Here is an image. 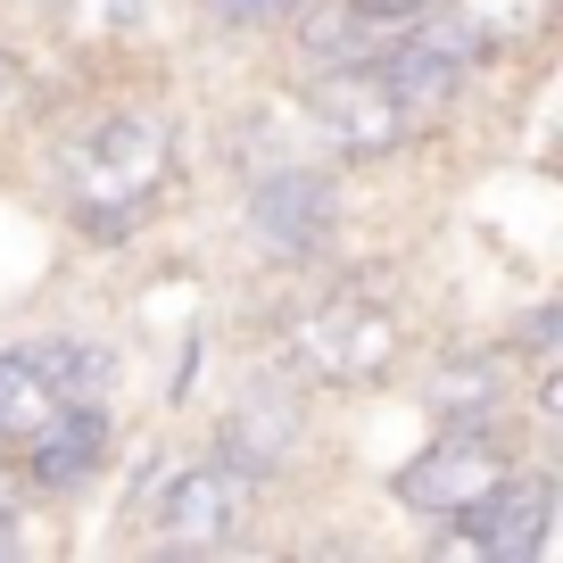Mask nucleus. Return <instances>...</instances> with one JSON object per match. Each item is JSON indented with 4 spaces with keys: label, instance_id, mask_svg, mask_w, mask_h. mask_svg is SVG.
Instances as JSON below:
<instances>
[{
    "label": "nucleus",
    "instance_id": "obj_1",
    "mask_svg": "<svg viewBox=\"0 0 563 563\" xmlns=\"http://www.w3.org/2000/svg\"><path fill=\"white\" fill-rule=\"evenodd\" d=\"M175 183V124L150 108H117L100 117L67 158V191H75V224L84 232H124L150 216V199Z\"/></svg>",
    "mask_w": 563,
    "mask_h": 563
},
{
    "label": "nucleus",
    "instance_id": "obj_17",
    "mask_svg": "<svg viewBox=\"0 0 563 563\" xmlns=\"http://www.w3.org/2000/svg\"><path fill=\"white\" fill-rule=\"evenodd\" d=\"M25 464H0V522H25Z\"/></svg>",
    "mask_w": 563,
    "mask_h": 563
},
{
    "label": "nucleus",
    "instance_id": "obj_16",
    "mask_svg": "<svg viewBox=\"0 0 563 563\" xmlns=\"http://www.w3.org/2000/svg\"><path fill=\"white\" fill-rule=\"evenodd\" d=\"M290 9H299V0H208L216 25H282Z\"/></svg>",
    "mask_w": 563,
    "mask_h": 563
},
{
    "label": "nucleus",
    "instance_id": "obj_14",
    "mask_svg": "<svg viewBox=\"0 0 563 563\" xmlns=\"http://www.w3.org/2000/svg\"><path fill=\"white\" fill-rule=\"evenodd\" d=\"M25 356H34V373L51 382L58 406H100L108 398V373H117V356L91 349V340H34Z\"/></svg>",
    "mask_w": 563,
    "mask_h": 563
},
{
    "label": "nucleus",
    "instance_id": "obj_11",
    "mask_svg": "<svg viewBox=\"0 0 563 563\" xmlns=\"http://www.w3.org/2000/svg\"><path fill=\"white\" fill-rule=\"evenodd\" d=\"M431 18L448 25V42L473 58H506V51H539L555 25V0H440Z\"/></svg>",
    "mask_w": 563,
    "mask_h": 563
},
{
    "label": "nucleus",
    "instance_id": "obj_6",
    "mask_svg": "<svg viewBox=\"0 0 563 563\" xmlns=\"http://www.w3.org/2000/svg\"><path fill=\"white\" fill-rule=\"evenodd\" d=\"M249 232L265 257H316L332 232V175L316 166H274L249 183Z\"/></svg>",
    "mask_w": 563,
    "mask_h": 563
},
{
    "label": "nucleus",
    "instance_id": "obj_10",
    "mask_svg": "<svg viewBox=\"0 0 563 563\" xmlns=\"http://www.w3.org/2000/svg\"><path fill=\"white\" fill-rule=\"evenodd\" d=\"M108 464V398L100 406H51L42 431L25 440V481L34 489H84Z\"/></svg>",
    "mask_w": 563,
    "mask_h": 563
},
{
    "label": "nucleus",
    "instance_id": "obj_15",
    "mask_svg": "<svg viewBox=\"0 0 563 563\" xmlns=\"http://www.w3.org/2000/svg\"><path fill=\"white\" fill-rule=\"evenodd\" d=\"M51 382L34 373V356L25 349H0V448H25L42 431V415H51Z\"/></svg>",
    "mask_w": 563,
    "mask_h": 563
},
{
    "label": "nucleus",
    "instance_id": "obj_4",
    "mask_svg": "<svg viewBox=\"0 0 563 563\" xmlns=\"http://www.w3.org/2000/svg\"><path fill=\"white\" fill-rule=\"evenodd\" d=\"M506 473H514V456L497 448V422H448L440 440L398 473V506L448 530L456 514H473Z\"/></svg>",
    "mask_w": 563,
    "mask_h": 563
},
{
    "label": "nucleus",
    "instance_id": "obj_21",
    "mask_svg": "<svg viewBox=\"0 0 563 563\" xmlns=\"http://www.w3.org/2000/svg\"><path fill=\"white\" fill-rule=\"evenodd\" d=\"M9 91H18V67H9V51H0V100H9Z\"/></svg>",
    "mask_w": 563,
    "mask_h": 563
},
{
    "label": "nucleus",
    "instance_id": "obj_18",
    "mask_svg": "<svg viewBox=\"0 0 563 563\" xmlns=\"http://www.w3.org/2000/svg\"><path fill=\"white\" fill-rule=\"evenodd\" d=\"M373 25H398V18H422V9H440V0H356Z\"/></svg>",
    "mask_w": 563,
    "mask_h": 563
},
{
    "label": "nucleus",
    "instance_id": "obj_19",
    "mask_svg": "<svg viewBox=\"0 0 563 563\" xmlns=\"http://www.w3.org/2000/svg\"><path fill=\"white\" fill-rule=\"evenodd\" d=\"M522 340H530V349H539V356L555 349V307H539V316H530V332H522Z\"/></svg>",
    "mask_w": 563,
    "mask_h": 563
},
{
    "label": "nucleus",
    "instance_id": "obj_20",
    "mask_svg": "<svg viewBox=\"0 0 563 563\" xmlns=\"http://www.w3.org/2000/svg\"><path fill=\"white\" fill-rule=\"evenodd\" d=\"M0 555H25V530L18 522H0Z\"/></svg>",
    "mask_w": 563,
    "mask_h": 563
},
{
    "label": "nucleus",
    "instance_id": "obj_13",
    "mask_svg": "<svg viewBox=\"0 0 563 563\" xmlns=\"http://www.w3.org/2000/svg\"><path fill=\"white\" fill-rule=\"evenodd\" d=\"M290 18H299V51H307V67H316V75L373 58V18L356 9V0H299Z\"/></svg>",
    "mask_w": 563,
    "mask_h": 563
},
{
    "label": "nucleus",
    "instance_id": "obj_2",
    "mask_svg": "<svg viewBox=\"0 0 563 563\" xmlns=\"http://www.w3.org/2000/svg\"><path fill=\"white\" fill-rule=\"evenodd\" d=\"M249 506H257V481H249L241 464H224V456L166 464V473H150V489L133 497V514L158 530V547H175V555H216V547H232L249 530Z\"/></svg>",
    "mask_w": 563,
    "mask_h": 563
},
{
    "label": "nucleus",
    "instance_id": "obj_5",
    "mask_svg": "<svg viewBox=\"0 0 563 563\" xmlns=\"http://www.w3.org/2000/svg\"><path fill=\"white\" fill-rule=\"evenodd\" d=\"M307 117H316L323 133L349 150V158H382V150H398V141H406V124H415V117L398 108V91L373 75V58L307 75Z\"/></svg>",
    "mask_w": 563,
    "mask_h": 563
},
{
    "label": "nucleus",
    "instance_id": "obj_3",
    "mask_svg": "<svg viewBox=\"0 0 563 563\" xmlns=\"http://www.w3.org/2000/svg\"><path fill=\"white\" fill-rule=\"evenodd\" d=\"M290 365L307 373V382H323V389H365V382H382L389 373V356H398V316L389 307H373V299H316L299 323H290Z\"/></svg>",
    "mask_w": 563,
    "mask_h": 563
},
{
    "label": "nucleus",
    "instance_id": "obj_9",
    "mask_svg": "<svg viewBox=\"0 0 563 563\" xmlns=\"http://www.w3.org/2000/svg\"><path fill=\"white\" fill-rule=\"evenodd\" d=\"M422 18H431V9H422ZM373 75L398 91L406 117H440V108L456 100V84H464V51L448 42V25L431 18V25H415V34H398L389 51H373Z\"/></svg>",
    "mask_w": 563,
    "mask_h": 563
},
{
    "label": "nucleus",
    "instance_id": "obj_8",
    "mask_svg": "<svg viewBox=\"0 0 563 563\" xmlns=\"http://www.w3.org/2000/svg\"><path fill=\"white\" fill-rule=\"evenodd\" d=\"M299 440H307V415H299V389H290V382H257L249 398H232L224 431H216L224 464H241L249 481L282 473V464L299 456Z\"/></svg>",
    "mask_w": 563,
    "mask_h": 563
},
{
    "label": "nucleus",
    "instance_id": "obj_7",
    "mask_svg": "<svg viewBox=\"0 0 563 563\" xmlns=\"http://www.w3.org/2000/svg\"><path fill=\"white\" fill-rule=\"evenodd\" d=\"M547 522H555V481L547 473H506L473 514H456V547L464 555H497V563H522L547 547Z\"/></svg>",
    "mask_w": 563,
    "mask_h": 563
},
{
    "label": "nucleus",
    "instance_id": "obj_12",
    "mask_svg": "<svg viewBox=\"0 0 563 563\" xmlns=\"http://www.w3.org/2000/svg\"><path fill=\"white\" fill-rule=\"evenodd\" d=\"M514 398V365L506 349H464L448 356L431 382H422V406H431V422H497Z\"/></svg>",
    "mask_w": 563,
    "mask_h": 563
}]
</instances>
